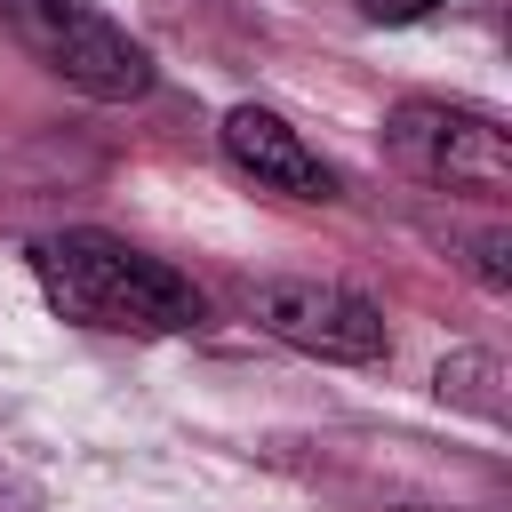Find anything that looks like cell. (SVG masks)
Instances as JSON below:
<instances>
[{
  "label": "cell",
  "instance_id": "obj_10",
  "mask_svg": "<svg viewBox=\"0 0 512 512\" xmlns=\"http://www.w3.org/2000/svg\"><path fill=\"white\" fill-rule=\"evenodd\" d=\"M392 512H440V504H392Z\"/></svg>",
  "mask_w": 512,
  "mask_h": 512
},
{
  "label": "cell",
  "instance_id": "obj_8",
  "mask_svg": "<svg viewBox=\"0 0 512 512\" xmlns=\"http://www.w3.org/2000/svg\"><path fill=\"white\" fill-rule=\"evenodd\" d=\"M504 256H512L504 232H480V240H472V272H480L488 288H512V264H504Z\"/></svg>",
  "mask_w": 512,
  "mask_h": 512
},
{
  "label": "cell",
  "instance_id": "obj_6",
  "mask_svg": "<svg viewBox=\"0 0 512 512\" xmlns=\"http://www.w3.org/2000/svg\"><path fill=\"white\" fill-rule=\"evenodd\" d=\"M504 368H496V352H456V360H440V400H456V408H472V416H488V424H504Z\"/></svg>",
  "mask_w": 512,
  "mask_h": 512
},
{
  "label": "cell",
  "instance_id": "obj_1",
  "mask_svg": "<svg viewBox=\"0 0 512 512\" xmlns=\"http://www.w3.org/2000/svg\"><path fill=\"white\" fill-rule=\"evenodd\" d=\"M32 280H40L48 312H64L72 328H96V336H192L208 320V296L176 264L112 240V232H48L32 248Z\"/></svg>",
  "mask_w": 512,
  "mask_h": 512
},
{
  "label": "cell",
  "instance_id": "obj_2",
  "mask_svg": "<svg viewBox=\"0 0 512 512\" xmlns=\"http://www.w3.org/2000/svg\"><path fill=\"white\" fill-rule=\"evenodd\" d=\"M384 152L400 176L432 184V192H464V200H504L512 192V136L496 112L472 104H440V96H408L384 112Z\"/></svg>",
  "mask_w": 512,
  "mask_h": 512
},
{
  "label": "cell",
  "instance_id": "obj_9",
  "mask_svg": "<svg viewBox=\"0 0 512 512\" xmlns=\"http://www.w3.org/2000/svg\"><path fill=\"white\" fill-rule=\"evenodd\" d=\"M440 0H360V16H376V24H416V16H432Z\"/></svg>",
  "mask_w": 512,
  "mask_h": 512
},
{
  "label": "cell",
  "instance_id": "obj_7",
  "mask_svg": "<svg viewBox=\"0 0 512 512\" xmlns=\"http://www.w3.org/2000/svg\"><path fill=\"white\" fill-rule=\"evenodd\" d=\"M0 512H48V488L24 464H8V456H0Z\"/></svg>",
  "mask_w": 512,
  "mask_h": 512
},
{
  "label": "cell",
  "instance_id": "obj_5",
  "mask_svg": "<svg viewBox=\"0 0 512 512\" xmlns=\"http://www.w3.org/2000/svg\"><path fill=\"white\" fill-rule=\"evenodd\" d=\"M224 160L256 184V192H280V200H336V168L264 104H232L224 112Z\"/></svg>",
  "mask_w": 512,
  "mask_h": 512
},
{
  "label": "cell",
  "instance_id": "obj_3",
  "mask_svg": "<svg viewBox=\"0 0 512 512\" xmlns=\"http://www.w3.org/2000/svg\"><path fill=\"white\" fill-rule=\"evenodd\" d=\"M0 24L80 96L96 104H128L152 88V48L128 40L96 0H0Z\"/></svg>",
  "mask_w": 512,
  "mask_h": 512
},
{
  "label": "cell",
  "instance_id": "obj_4",
  "mask_svg": "<svg viewBox=\"0 0 512 512\" xmlns=\"http://www.w3.org/2000/svg\"><path fill=\"white\" fill-rule=\"evenodd\" d=\"M256 328L304 360H344V368H368L384 360V312L336 280H264L256 288Z\"/></svg>",
  "mask_w": 512,
  "mask_h": 512
}]
</instances>
